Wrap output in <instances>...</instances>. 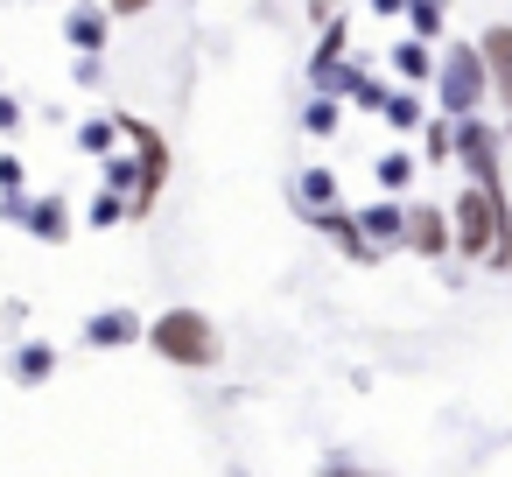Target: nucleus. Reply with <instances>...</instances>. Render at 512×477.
<instances>
[{"label":"nucleus","mask_w":512,"mask_h":477,"mask_svg":"<svg viewBox=\"0 0 512 477\" xmlns=\"http://www.w3.org/2000/svg\"><path fill=\"white\" fill-rule=\"evenodd\" d=\"M148 344H155L169 365H183V372H211V365H218V330H211V316H197V309L155 316Z\"/></svg>","instance_id":"f257e3e1"},{"label":"nucleus","mask_w":512,"mask_h":477,"mask_svg":"<svg viewBox=\"0 0 512 477\" xmlns=\"http://www.w3.org/2000/svg\"><path fill=\"white\" fill-rule=\"evenodd\" d=\"M442 99H449V113H470V106L484 99V64H477L470 50H449V64H442Z\"/></svg>","instance_id":"f03ea898"},{"label":"nucleus","mask_w":512,"mask_h":477,"mask_svg":"<svg viewBox=\"0 0 512 477\" xmlns=\"http://www.w3.org/2000/svg\"><path fill=\"white\" fill-rule=\"evenodd\" d=\"M85 337H92V344H134V337H141V323H134L127 309H106V316H92V323H85Z\"/></svg>","instance_id":"7ed1b4c3"},{"label":"nucleus","mask_w":512,"mask_h":477,"mask_svg":"<svg viewBox=\"0 0 512 477\" xmlns=\"http://www.w3.org/2000/svg\"><path fill=\"white\" fill-rule=\"evenodd\" d=\"M484 57H491V85H498V99H512V29H491V36H484Z\"/></svg>","instance_id":"20e7f679"},{"label":"nucleus","mask_w":512,"mask_h":477,"mask_svg":"<svg viewBox=\"0 0 512 477\" xmlns=\"http://www.w3.org/2000/svg\"><path fill=\"white\" fill-rule=\"evenodd\" d=\"M50 372H57V351H50V344H29V351H15V379H22V386H43Z\"/></svg>","instance_id":"39448f33"},{"label":"nucleus","mask_w":512,"mask_h":477,"mask_svg":"<svg viewBox=\"0 0 512 477\" xmlns=\"http://www.w3.org/2000/svg\"><path fill=\"white\" fill-rule=\"evenodd\" d=\"M64 36H71V43H78V50H99V43H106V8H78V15H71V29H64Z\"/></svg>","instance_id":"423d86ee"},{"label":"nucleus","mask_w":512,"mask_h":477,"mask_svg":"<svg viewBox=\"0 0 512 477\" xmlns=\"http://www.w3.org/2000/svg\"><path fill=\"white\" fill-rule=\"evenodd\" d=\"M407 239H414L421 253H442V246H449V232H442V218H435V211H414V225H407Z\"/></svg>","instance_id":"0eeeda50"},{"label":"nucleus","mask_w":512,"mask_h":477,"mask_svg":"<svg viewBox=\"0 0 512 477\" xmlns=\"http://www.w3.org/2000/svg\"><path fill=\"white\" fill-rule=\"evenodd\" d=\"M22 218H29V232H36V239H64V232H71V218L57 211V197H50L43 211H22Z\"/></svg>","instance_id":"6e6552de"},{"label":"nucleus","mask_w":512,"mask_h":477,"mask_svg":"<svg viewBox=\"0 0 512 477\" xmlns=\"http://www.w3.org/2000/svg\"><path fill=\"white\" fill-rule=\"evenodd\" d=\"M85 155H113V141H120V120H85Z\"/></svg>","instance_id":"1a4fd4ad"},{"label":"nucleus","mask_w":512,"mask_h":477,"mask_svg":"<svg viewBox=\"0 0 512 477\" xmlns=\"http://www.w3.org/2000/svg\"><path fill=\"white\" fill-rule=\"evenodd\" d=\"M120 218H127V197L99 190V197H92V225H120Z\"/></svg>","instance_id":"9d476101"},{"label":"nucleus","mask_w":512,"mask_h":477,"mask_svg":"<svg viewBox=\"0 0 512 477\" xmlns=\"http://www.w3.org/2000/svg\"><path fill=\"white\" fill-rule=\"evenodd\" d=\"M155 0H106V15H148Z\"/></svg>","instance_id":"9b49d317"},{"label":"nucleus","mask_w":512,"mask_h":477,"mask_svg":"<svg viewBox=\"0 0 512 477\" xmlns=\"http://www.w3.org/2000/svg\"><path fill=\"white\" fill-rule=\"evenodd\" d=\"M22 183V169H15V155H0V190H15Z\"/></svg>","instance_id":"f8f14e48"},{"label":"nucleus","mask_w":512,"mask_h":477,"mask_svg":"<svg viewBox=\"0 0 512 477\" xmlns=\"http://www.w3.org/2000/svg\"><path fill=\"white\" fill-rule=\"evenodd\" d=\"M0 127H22V106L15 99H0Z\"/></svg>","instance_id":"ddd939ff"}]
</instances>
